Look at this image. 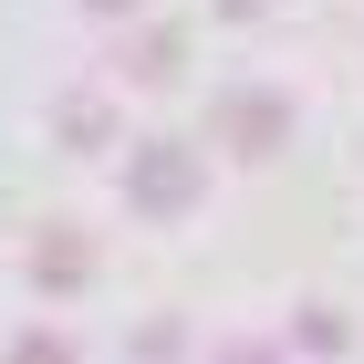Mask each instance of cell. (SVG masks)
I'll use <instances>...</instances> for the list:
<instances>
[{
    "label": "cell",
    "mask_w": 364,
    "mask_h": 364,
    "mask_svg": "<svg viewBox=\"0 0 364 364\" xmlns=\"http://www.w3.org/2000/svg\"><path fill=\"white\" fill-rule=\"evenodd\" d=\"M11 364H63V343H21V354H11Z\"/></svg>",
    "instance_id": "obj_1"
},
{
    "label": "cell",
    "mask_w": 364,
    "mask_h": 364,
    "mask_svg": "<svg viewBox=\"0 0 364 364\" xmlns=\"http://www.w3.org/2000/svg\"><path fill=\"white\" fill-rule=\"evenodd\" d=\"M94 11H125V0H94Z\"/></svg>",
    "instance_id": "obj_2"
}]
</instances>
